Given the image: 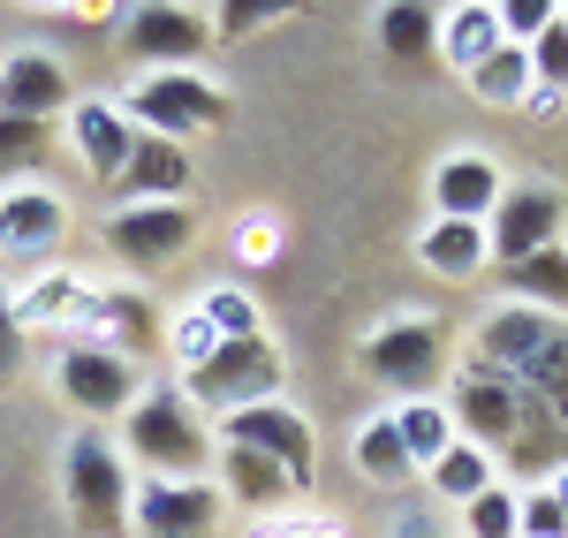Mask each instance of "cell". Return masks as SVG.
Returning a JSON list of instances; mask_svg holds the SVG:
<instances>
[{
    "label": "cell",
    "mask_w": 568,
    "mask_h": 538,
    "mask_svg": "<svg viewBox=\"0 0 568 538\" xmlns=\"http://www.w3.org/2000/svg\"><path fill=\"white\" fill-rule=\"evenodd\" d=\"M568 227V205L554 190H500V205H493V221H485V243H493V258L500 266H516V258H538V251H554Z\"/></svg>",
    "instance_id": "14"
},
{
    "label": "cell",
    "mask_w": 568,
    "mask_h": 538,
    "mask_svg": "<svg viewBox=\"0 0 568 538\" xmlns=\"http://www.w3.org/2000/svg\"><path fill=\"white\" fill-rule=\"evenodd\" d=\"M197 312H205V326H213L220 342L258 334V296H251V288H227V281H220V288H205V296H197Z\"/></svg>",
    "instance_id": "31"
},
{
    "label": "cell",
    "mask_w": 568,
    "mask_h": 538,
    "mask_svg": "<svg viewBox=\"0 0 568 538\" xmlns=\"http://www.w3.org/2000/svg\"><path fill=\"white\" fill-rule=\"evenodd\" d=\"M379 45H387L394 61H425V53H439V8H417V0L379 8Z\"/></svg>",
    "instance_id": "28"
},
{
    "label": "cell",
    "mask_w": 568,
    "mask_h": 538,
    "mask_svg": "<svg viewBox=\"0 0 568 538\" xmlns=\"http://www.w3.org/2000/svg\"><path fill=\"white\" fill-rule=\"evenodd\" d=\"M463 538H524L516 494H508V486H485L478 500H463Z\"/></svg>",
    "instance_id": "33"
},
{
    "label": "cell",
    "mask_w": 568,
    "mask_h": 538,
    "mask_svg": "<svg viewBox=\"0 0 568 538\" xmlns=\"http://www.w3.org/2000/svg\"><path fill=\"white\" fill-rule=\"evenodd\" d=\"M122 114H130L136 136L182 144V136H205V130L227 122V91L205 84L197 69H160V77H136V91L122 99Z\"/></svg>",
    "instance_id": "5"
},
{
    "label": "cell",
    "mask_w": 568,
    "mask_h": 538,
    "mask_svg": "<svg viewBox=\"0 0 568 538\" xmlns=\"http://www.w3.org/2000/svg\"><path fill=\"white\" fill-rule=\"evenodd\" d=\"M356 470H364L372 486H387V494L417 478V463L402 455V433H394V417H372V425L356 433Z\"/></svg>",
    "instance_id": "29"
},
{
    "label": "cell",
    "mask_w": 568,
    "mask_h": 538,
    "mask_svg": "<svg viewBox=\"0 0 568 538\" xmlns=\"http://www.w3.org/2000/svg\"><path fill=\"white\" fill-rule=\"evenodd\" d=\"M220 500H227V508H258V516H273V508L296 500V478H288L281 463L251 455V448H220Z\"/></svg>",
    "instance_id": "21"
},
{
    "label": "cell",
    "mask_w": 568,
    "mask_h": 538,
    "mask_svg": "<svg viewBox=\"0 0 568 538\" xmlns=\"http://www.w3.org/2000/svg\"><path fill=\"white\" fill-rule=\"evenodd\" d=\"M190 182H197V168H190L182 144H168V136H136L130 168H122L114 190H122L130 205H190Z\"/></svg>",
    "instance_id": "18"
},
{
    "label": "cell",
    "mask_w": 568,
    "mask_h": 538,
    "mask_svg": "<svg viewBox=\"0 0 568 538\" xmlns=\"http://www.w3.org/2000/svg\"><path fill=\"white\" fill-rule=\"evenodd\" d=\"M561 23H568V8H561Z\"/></svg>",
    "instance_id": "44"
},
{
    "label": "cell",
    "mask_w": 568,
    "mask_h": 538,
    "mask_svg": "<svg viewBox=\"0 0 568 538\" xmlns=\"http://www.w3.org/2000/svg\"><path fill=\"white\" fill-rule=\"evenodd\" d=\"M463 84H470L478 106H524V99H530V53H524V45H500V53H493L485 69H470Z\"/></svg>",
    "instance_id": "30"
},
{
    "label": "cell",
    "mask_w": 568,
    "mask_h": 538,
    "mask_svg": "<svg viewBox=\"0 0 568 538\" xmlns=\"http://www.w3.org/2000/svg\"><path fill=\"white\" fill-rule=\"evenodd\" d=\"M425 478H433V494H439V500H455V508H463V500H478L485 486H500V463H493L485 448H470V440H455V448L439 455Z\"/></svg>",
    "instance_id": "27"
},
{
    "label": "cell",
    "mask_w": 568,
    "mask_h": 538,
    "mask_svg": "<svg viewBox=\"0 0 568 538\" xmlns=\"http://www.w3.org/2000/svg\"><path fill=\"white\" fill-rule=\"evenodd\" d=\"M524 409H530V387H516V379H500V372H463L455 379V395H447V417H455V433L470 440V448L500 455L516 433H524Z\"/></svg>",
    "instance_id": "9"
},
{
    "label": "cell",
    "mask_w": 568,
    "mask_h": 538,
    "mask_svg": "<svg viewBox=\"0 0 568 538\" xmlns=\"http://www.w3.org/2000/svg\"><path fill=\"white\" fill-rule=\"evenodd\" d=\"M84 288H91L84 273L45 266L39 281L23 288V296L8 288V312H16V326H23V334H31V326H69V318H77V304H84Z\"/></svg>",
    "instance_id": "24"
},
{
    "label": "cell",
    "mask_w": 568,
    "mask_h": 538,
    "mask_svg": "<svg viewBox=\"0 0 568 538\" xmlns=\"http://www.w3.org/2000/svg\"><path fill=\"white\" fill-rule=\"evenodd\" d=\"M530 53V91H554V99H568V23L554 16L538 39L524 45Z\"/></svg>",
    "instance_id": "32"
},
{
    "label": "cell",
    "mask_w": 568,
    "mask_h": 538,
    "mask_svg": "<svg viewBox=\"0 0 568 538\" xmlns=\"http://www.w3.org/2000/svg\"><path fill=\"white\" fill-rule=\"evenodd\" d=\"M122 31H130V53L144 61V77H160V69H190V61H205L213 53V16L205 8H182V0H144L122 16Z\"/></svg>",
    "instance_id": "8"
},
{
    "label": "cell",
    "mask_w": 568,
    "mask_h": 538,
    "mask_svg": "<svg viewBox=\"0 0 568 538\" xmlns=\"http://www.w3.org/2000/svg\"><path fill=\"white\" fill-rule=\"evenodd\" d=\"M568 357V326L554 312H530V304H500V312L478 326V372H500L516 387H546L554 364Z\"/></svg>",
    "instance_id": "3"
},
{
    "label": "cell",
    "mask_w": 568,
    "mask_h": 538,
    "mask_svg": "<svg viewBox=\"0 0 568 538\" xmlns=\"http://www.w3.org/2000/svg\"><path fill=\"white\" fill-rule=\"evenodd\" d=\"M417 266L439 273V281H478L493 266V243H485L478 221H433L417 235Z\"/></svg>",
    "instance_id": "22"
},
{
    "label": "cell",
    "mask_w": 568,
    "mask_h": 538,
    "mask_svg": "<svg viewBox=\"0 0 568 538\" xmlns=\"http://www.w3.org/2000/svg\"><path fill=\"white\" fill-rule=\"evenodd\" d=\"M402 538H439V531H425V524H409V531H402Z\"/></svg>",
    "instance_id": "43"
},
{
    "label": "cell",
    "mask_w": 568,
    "mask_h": 538,
    "mask_svg": "<svg viewBox=\"0 0 568 538\" xmlns=\"http://www.w3.org/2000/svg\"><path fill=\"white\" fill-rule=\"evenodd\" d=\"M500 281L516 288V304H530V312H568V251L554 243V251H538V258H516V266H500Z\"/></svg>",
    "instance_id": "26"
},
{
    "label": "cell",
    "mask_w": 568,
    "mask_h": 538,
    "mask_svg": "<svg viewBox=\"0 0 568 538\" xmlns=\"http://www.w3.org/2000/svg\"><path fill=\"white\" fill-rule=\"evenodd\" d=\"M516 524H524V538H568V516L554 508V494H546V486L516 494Z\"/></svg>",
    "instance_id": "37"
},
{
    "label": "cell",
    "mask_w": 568,
    "mask_h": 538,
    "mask_svg": "<svg viewBox=\"0 0 568 538\" xmlns=\"http://www.w3.org/2000/svg\"><path fill=\"white\" fill-rule=\"evenodd\" d=\"M500 168L485 160V152H447L433 168V213L439 221H493V205H500Z\"/></svg>",
    "instance_id": "17"
},
{
    "label": "cell",
    "mask_w": 568,
    "mask_h": 538,
    "mask_svg": "<svg viewBox=\"0 0 568 538\" xmlns=\"http://www.w3.org/2000/svg\"><path fill=\"white\" fill-rule=\"evenodd\" d=\"M182 403L213 409V417H235L251 403H281V349L265 334H243V342H220L197 372H182Z\"/></svg>",
    "instance_id": "4"
},
{
    "label": "cell",
    "mask_w": 568,
    "mask_h": 538,
    "mask_svg": "<svg viewBox=\"0 0 568 538\" xmlns=\"http://www.w3.org/2000/svg\"><path fill=\"white\" fill-rule=\"evenodd\" d=\"M387 417H394V433H402V455H409L417 470H433L439 455L463 440V433H455V417H447V403H433V395H425V403L387 409Z\"/></svg>",
    "instance_id": "25"
},
{
    "label": "cell",
    "mask_w": 568,
    "mask_h": 538,
    "mask_svg": "<svg viewBox=\"0 0 568 538\" xmlns=\"http://www.w3.org/2000/svg\"><path fill=\"white\" fill-rule=\"evenodd\" d=\"M258 23H281V8H273V0H235V8L213 16V39L227 45V39H243V31H258Z\"/></svg>",
    "instance_id": "38"
},
{
    "label": "cell",
    "mask_w": 568,
    "mask_h": 538,
    "mask_svg": "<svg viewBox=\"0 0 568 538\" xmlns=\"http://www.w3.org/2000/svg\"><path fill=\"white\" fill-rule=\"evenodd\" d=\"M168 349H175V364H182V372H197V364H205V357L220 349V334L205 326V312H197V304L168 318Z\"/></svg>",
    "instance_id": "34"
},
{
    "label": "cell",
    "mask_w": 568,
    "mask_h": 538,
    "mask_svg": "<svg viewBox=\"0 0 568 538\" xmlns=\"http://www.w3.org/2000/svg\"><path fill=\"white\" fill-rule=\"evenodd\" d=\"M364 372L402 403H425L439 387V372H447V326L439 318H387L364 342Z\"/></svg>",
    "instance_id": "6"
},
{
    "label": "cell",
    "mask_w": 568,
    "mask_h": 538,
    "mask_svg": "<svg viewBox=\"0 0 568 538\" xmlns=\"http://www.w3.org/2000/svg\"><path fill=\"white\" fill-rule=\"evenodd\" d=\"M69 334L91 342V349L136 357V349L160 342V318L144 312V296H130V288H84V304H77V318H69Z\"/></svg>",
    "instance_id": "16"
},
{
    "label": "cell",
    "mask_w": 568,
    "mask_h": 538,
    "mask_svg": "<svg viewBox=\"0 0 568 538\" xmlns=\"http://www.w3.org/2000/svg\"><path fill=\"white\" fill-rule=\"evenodd\" d=\"M16 372H23V326L8 312V281H0V395L16 387Z\"/></svg>",
    "instance_id": "39"
},
{
    "label": "cell",
    "mask_w": 568,
    "mask_h": 538,
    "mask_svg": "<svg viewBox=\"0 0 568 538\" xmlns=\"http://www.w3.org/2000/svg\"><path fill=\"white\" fill-rule=\"evenodd\" d=\"M190 243H197V213H190V205H122V213L106 221V251L136 273L175 266Z\"/></svg>",
    "instance_id": "12"
},
{
    "label": "cell",
    "mask_w": 568,
    "mask_h": 538,
    "mask_svg": "<svg viewBox=\"0 0 568 538\" xmlns=\"http://www.w3.org/2000/svg\"><path fill=\"white\" fill-rule=\"evenodd\" d=\"M53 387H61V403L77 409V417L106 425V417H130V403L144 395V372H136V357L91 349V342H69L61 364H53Z\"/></svg>",
    "instance_id": "7"
},
{
    "label": "cell",
    "mask_w": 568,
    "mask_h": 538,
    "mask_svg": "<svg viewBox=\"0 0 568 538\" xmlns=\"http://www.w3.org/2000/svg\"><path fill=\"white\" fill-rule=\"evenodd\" d=\"M61 243H69V205H61V190H45V182L0 190V258L45 266Z\"/></svg>",
    "instance_id": "13"
},
{
    "label": "cell",
    "mask_w": 568,
    "mask_h": 538,
    "mask_svg": "<svg viewBox=\"0 0 568 538\" xmlns=\"http://www.w3.org/2000/svg\"><path fill=\"white\" fill-rule=\"evenodd\" d=\"M538 403H546V409H554V417H561V425H568V357L554 364V379L538 387Z\"/></svg>",
    "instance_id": "40"
},
{
    "label": "cell",
    "mask_w": 568,
    "mask_h": 538,
    "mask_svg": "<svg viewBox=\"0 0 568 538\" xmlns=\"http://www.w3.org/2000/svg\"><path fill=\"white\" fill-rule=\"evenodd\" d=\"M493 463H508V470H546V478H554V470H568V425H561V417H554L546 403H538V395H530L524 433H516L508 448L493 455Z\"/></svg>",
    "instance_id": "23"
},
{
    "label": "cell",
    "mask_w": 568,
    "mask_h": 538,
    "mask_svg": "<svg viewBox=\"0 0 568 538\" xmlns=\"http://www.w3.org/2000/svg\"><path fill=\"white\" fill-rule=\"evenodd\" d=\"M546 494H554V508L568 516V470H554V478H546Z\"/></svg>",
    "instance_id": "41"
},
{
    "label": "cell",
    "mask_w": 568,
    "mask_h": 538,
    "mask_svg": "<svg viewBox=\"0 0 568 538\" xmlns=\"http://www.w3.org/2000/svg\"><path fill=\"white\" fill-rule=\"evenodd\" d=\"M500 45H508V31H500V8H493V0H463V8H439V61H447L455 77L485 69V61H493Z\"/></svg>",
    "instance_id": "20"
},
{
    "label": "cell",
    "mask_w": 568,
    "mask_h": 538,
    "mask_svg": "<svg viewBox=\"0 0 568 538\" xmlns=\"http://www.w3.org/2000/svg\"><path fill=\"white\" fill-rule=\"evenodd\" d=\"M69 136H77V160L91 168V182H122V168H130V114L114 106V99H77L69 106Z\"/></svg>",
    "instance_id": "19"
},
{
    "label": "cell",
    "mask_w": 568,
    "mask_h": 538,
    "mask_svg": "<svg viewBox=\"0 0 568 538\" xmlns=\"http://www.w3.org/2000/svg\"><path fill=\"white\" fill-rule=\"evenodd\" d=\"M493 8H500V31H508V45H530L546 23H554V16H561L554 0H493Z\"/></svg>",
    "instance_id": "36"
},
{
    "label": "cell",
    "mask_w": 568,
    "mask_h": 538,
    "mask_svg": "<svg viewBox=\"0 0 568 538\" xmlns=\"http://www.w3.org/2000/svg\"><path fill=\"white\" fill-rule=\"evenodd\" d=\"M61 486H69V516H77V531L84 538H130V455L114 448L99 425H84L69 455H61Z\"/></svg>",
    "instance_id": "2"
},
{
    "label": "cell",
    "mask_w": 568,
    "mask_h": 538,
    "mask_svg": "<svg viewBox=\"0 0 568 538\" xmlns=\"http://www.w3.org/2000/svg\"><path fill=\"white\" fill-rule=\"evenodd\" d=\"M69 106H77V91H69V69L53 53L23 45V53L0 61V114L8 122H45L53 130V114H69Z\"/></svg>",
    "instance_id": "15"
},
{
    "label": "cell",
    "mask_w": 568,
    "mask_h": 538,
    "mask_svg": "<svg viewBox=\"0 0 568 538\" xmlns=\"http://www.w3.org/2000/svg\"><path fill=\"white\" fill-rule=\"evenodd\" d=\"M265 538H334V531H265Z\"/></svg>",
    "instance_id": "42"
},
{
    "label": "cell",
    "mask_w": 568,
    "mask_h": 538,
    "mask_svg": "<svg viewBox=\"0 0 568 538\" xmlns=\"http://www.w3.org/2000/svg\"><path fill=\"white\" fill-rule=\"evenodd\" d=\"M45 160V122H8L0 114V175H23Z\"/></svg>",
    "instance_id": "35"
},
{
    "label": "cell",
    "mask_w": 568,
    "mask_h": 538,
    "mask_svg": "<svg viewBox=\"0 0 568 538\" xmlns=\"http://www.w3.org/2000/svg\"><path fill=\"white\" fill-rule=\"evenodd\" d=\"M220 448H251L265 463H281L296 478V494L318 470V440H311V425L288 403H251V409H235V417H220Z\"/></svg>",
    "instance_id": "10"
},
{
    "label": "cell",
    "mask_w": 568,
    "mask_h": 538,
    "mask_svg": "<svg viewBox=\"0 0 568 538\" xmlns=\"http://www.w3.org/2000/svg\"><path fill=\"white\" fill-rule=\"evenodd\" d=\"M122 455L144 463L152 478H175V486H197L205 478V425H197V409L182 403V387H152V395H136L130 417H122Z\"/></svg>",
    "instance_id": "1"
},
{
    "label": "cell",
    "mask_w": 568,
    "mask_h": 538,
    "mask_svg": "<svg viewBox=\"0 0 568 538\" xmlns=\"http://www.w3.org/2000/svg\"><path fill=\"white\" fill-rule=\"evenodd\" d=\"M227 516L213 478L197 486H175V478H144L130 494V538H205Z\"/></svg>",
    "instance_id": "11"
}]
</instances>
